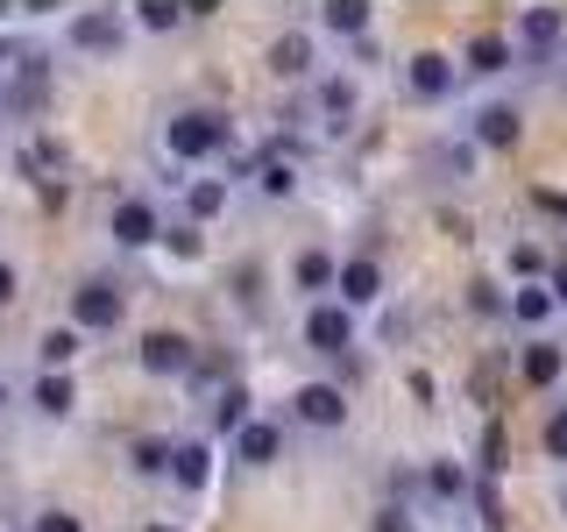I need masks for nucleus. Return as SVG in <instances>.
Listing matches in <instances>:
<instances>
[{
	"label": "nucleus",
	"mask_w": 567,
	"mask_h": 532,
	"mask_svg": "<svg viewBox=\"0 0 567 532\" xmlns=\"http://www.w3.org/2000/svg\"><path fill=\"white\" fill-rule=\"evenodd\" d=\"M227 142H235V129H227V114H213V106H177L164 121V156H177V164H206Z\"/></svg>",
	"instance_id": "obj_1"
},
{
	"label": "nucleus",
	"mask_w": 567,
	"mask_h": 532,
	"mask_svg": "<svg viewBox=\"0 0 567 532\" xmlns=\"http://www.w3.org/2000/svg\"><path fill=\"white\" fill-rule=\"evenodd\" d=\"M567 43V8H525L511 22V58L518 64H554Z\"/></svg>",
	"instance_id": "obj_2"
},
{
	"label": "nucleus",
	"mask_w": 567,
	"mask_h": 532,
	"mask_svg": "<svg viewBox=\"0 0 567 532\" xmlns=\"http://www.w3.org/2000/svg\"><path fill=\"white\" fill-rule=\"evenodd\" d=\"M121 313H128V298H121L114 277H85L79 291H71V327L79 334H114Z\"/></svg>",
	"instance_id": "obj_3"
},
{
	"label": "nucleus",
	"mask_w": 567,
	"mask_h": 532,
	"mask_svg": "<svg viewBox=\"0 0 567 532\" xmlns=\"http://www.w3.org/2000/svg\"><path fill=\"white\" fill-rule=\"evenodd\" d=\"M291 419L312 426V433H341V426H348L341 383H298V390H291Z\"/></svg>",
	"instance_id": "obj_4"
},
{
	"label": "nucleus",
	"mask_w": 567,
	"mask_h": 532,
	"mask_svg": "<svg viewBox=\"0 0 567 532\" xmlns=\"http://www.w3.org/2000/svg\"><path fill=\"white\" fill-rule=\"evenodd\" d=\"M454 79H461V64L447 58V50H419V58L404 64V93H412V100H425V106L454 100Z\"/></svg>",
	"instance_id": "obj_5"
},
{
	"label": "nucleus",
	"mask_w": 567,
	"mask_h": 532,
	"mask_svg": "<svg viewBox=\"0 0 567 532\" xmlns=\"http://www.w3.org/2000/svg\"><path fill=\"white\" fill-rule=\"evenodd\" d=\"M306 348L312 355H348L354 348V313L341 306V298H319V306L306 313Z\"/></svg>",
	"instance_id": "obj_6"
},
{
	"label": "nucleus",
	"mask_w": 567,
	"mask_h": 532,
	"mask_svg": "<svg viewBox=\"0 0 567 532\" xmlns=\"http://www.w3.org/2000/svg\"><path fill=\"white\" fill-rule=\"evenodd\" d=\"M518 135H525V114L511 100H483V106H475V121H468L475 150H518Z\"/></svg>",
	"instance_id": "obj_7"
},
{
	"label": "nucleus",
	"mask_w": 567,
	"mask_h": 532,
	"mask_svg": "<svg viewBox=\"0 0 567 532\" xmlns=\"http://www.w3.org/2000/svg\"><path fill=\"white\" fill-rule=\"evenodd\" d=\"M128 43V14L93 8V14H71V50H93V58H114Z\"/></svg>",
	"instance_id": "obj_8"
},
{
	"label": "nucleus",
	"mask_w": 567,
	"mask_h": 532,
	"mask_svg": "<svg viewBox=\"0 0 567 532\" xmlns=\"http://www.w3.org/2000/svg\"><path fill=\"white\" fill-rule=\"evenodd\" d=\"M135 362L150 369V377H185L192 362H199V348L185 341V334H171V327H156V334H142V348H135Z\"/></svg>",
	"instance_id": "obj_9"
},
{
	"label": "nucleus",
	"mask_w": 567,
	"mask_h": 532,
	"mask_svg": "<svg viewBox=\"0 0 567 532\" xmlns=\"http://www.w3.org/2000/svg\"><path fill=\"white\" fill-rule=\"evenodd\" d=\"M106 235H114L121 248H150L156 235H164V213H156L150 200H121L114 213H106Z\"/></svg>",
	"instance_id": "obj_10"
},
{
	"label": "nucleus",
	"mask_w": 567,
	"mask_h": 532,
	"mask_svg": "<svg viewBox=\"0 0 567 532\" xmlns=\"http://www.w3.org/2000/svg\"><path fill=\"white\" fill-rule=\"evenodd\" d=\"M333 291H341L348 313L354 306H377V298H383V263L377 256H348L341 270H333Z\"/></svg>",
	"instance_id": "obj_11"
},
{
	"label": "nucleus",
	"mask_w": 567,
	"mask_h": 532,
	"mask_svg": "<svg viewBox=\"0 0 567 532\" xmlns=\"http://www.w3.org/2000/svg\"><path fill=\"white\" fill-rule=\"evenodd\" d=\"M518 58H511V35L504 29H483V35H468V50H461V71L468 79H496V71H511Z\"/></svg>",
	"instance_id": "obj_12"
},
{
	"label": "nucleus",
	"mask_w": 567,
	"mask_h": 532,
	"mask_svg": "<svg viewBox=\"0 0 567 532\" xmlns=\"http://www.w3.org/2000/svg\"><path fill=\"white\" fill-rule=\"evenodd\" d=\"M312 64H319V43L306 29H284L270 43V71H277V79H312Z\"/></svg>",
	"instance_id": "obj_13"
},
{
	"label": "nucleus",
	"mask_w": 567,
	"mask_h": 532,
	"mask_svg": "<svg viewBox=\"0 0 567 532\" xmlns=\"http://www.w3.org/2000/svg\"><path fill=\"white\" fill-rule=\"evenodd\" d=\"M284 454V433L270 419H248V426H235V461L241 469H270V461Z\"/></svg>",
	"instance_id": "obj_14"
},
{
	"label": "nucleus",
	"mask_w": 567,
	"mask_h": 532,
	"mask_svg": "<svg viewBox=\"0 0 567 532\" xmlns=\"http://www.w3.org/2000/svg\"><path fill=\"white\" fill-rule=\"evenodd\" d=\"M518 377H525L532 390H554V383L567 377V348H554V341H525V355H518Z\"/></svg>",
	"instance_id": "obj_15"
},
{
	"label": "nucleus",
	"mask_w": 567,
	"mask_h": 532,
	"mask_svg": "<svg viewBox=\"0 0 567 532\" xmlns=\"http://www.w3.org/2000/svg\"><path fill=\"white\" fill-rule=\"evenodd\" d=\"M171 483H185V490L213 483V448H206V440H177V448H171Z\"/></svg>",
	"instance_id": "obj_16"
},
{
	"label": "nucleus",
	"mask_w": 567,
	"mask_h": 532,
	"mask_svg": "<svg viewBox=\"0 0 567 532\" xmlns=\"http://www.w3.org/2000/svg\"><path fill=\"white\" fill-rule=\"evenodd\" d=\"M319 114H327V129H348V121L362 114V85L354 79H319Z\"/></svg>",
	"instance_id": "obj_17"
},
{
	"label": "nucleus",
	"mask_w": 567,
	"mask_h": 532,
	"mask_svg": "<svg viewBox=\"0 0 567 532\" xmlns=\"http://www.w3.org/2000/svg\"><path fill=\"white\" fill-rule=\"evenodd\" d=\"M333 270H341V263H333V256H327V248H306V256H298V263H291V284H298V291H306V298H312V306H319V298H327V291H333Z\"/></svg>",
	"instance_id": "obj_18"
},
{
	"label": "nucleus",
	"mask_w": 567,
	"mask_h": 532,
	"mask_svg": "<svg viewBox=\"0 0 567 532\" xmlns=\"http://www.w3.org/2000/svg\"><path fill=\"white\" fill-rule=\"evenodd\" d=\"M256 192H262V200H291V192H298V156L270 150V156L256 164Z\"/></svg>",
	"instance_id": "obj_19"
},
{
	"label": "nucleus",
	"mask_w": 567,
	"mask_h": 532,
	"mask_svg": "<svg viewBox=\"0 0 567 532\" xmlns=\"http://www.w3.org/2000/svg\"><path fill=\"white\" fill-rule=\"evenodd\" d=\"M554 313H560V306H554V291H546V284H518V291H511V319H518V327H532V334H539Z\"/></svg>",
	"instance_id": "obj_20"
},
{
	"label": "nucleus",
	"mask_w": 567,
	"mask_h": 532,
	"mask_svg": "<svg viewBox=\"0 0 567 532\" xmlns=\"http://www.w3.org/2000/svg\"><path fill=\"white\" fill-rule=\"evenodd\" d=\"M185 213H192V221H220V213H227V177H192V185H185Z\"/></svg>",
	"instance_id": "obj_21"
},
{
	"label": "nucleus",
	"mask_w": 567,
	"mask_h": 532,
	"mask_svg": "<svg viewBox=\"0 0 567 532\" xmlns=\"http://www.w3.org/2000/svg\"><path fill=\"white\" fill-rule=\"evenodd\" d=\"M71 405H79V390H71V377H64V369H43V377H35V412L64 419Z\"/></svg>",
	"instance_id": "obj_22"
},
{
	"label": "nucleus",
	"mask_w": 567,
	"mask_h": 532,
	"mask_svg": "<svg viewBox=\"0 0 567 532\" xmlns=\"http://www.w3.org/2000/svg\"><path fill=\"white\" fill-rule=\"evenodd\" d=\"M319 29L327 35H362L369 29V0H327V8H319Z\"/></svg>",
	"instance_id": "obj_23"
},
{
	"label": "nucleus",
	"mask_w": 567,
	"mask_h": 532,
	"mask_svg": "<svg viewBox=\"0 0 567 532\" xmlns=\"http://www.w3.org/2000/svg\"><path fill=\"white\" fill-rule=\"evenodd\" d=\"M35 348H43V362H50V369L79 362V327H50V334H43V341H35Z\"/></svg>",
	"instance_id": "obj_24"
},
{
	"label": "nucleus",
	"mask_w": 567,
	"mask_h": 532,
	"mask_svg": "<svg viewBox=\"0 0 567 532\" xmlns=\"http://www.w3.org/2000/svg\"><path fill=\"white\" fill-rule=\"evenodd\" d=\"M213 419H220L227 433H235V426H248V390H241V383H227L220 398H213Z\"/></svg>",
	"instance_id": "obj_25"
},
{
	"label": "nucleus",
	"mask_w": 567,
	"mask_h": 532,
	"mask_svg": "<svg viewBox=\"0 0 567 532\" xmlns=\"http://www.w3.org/2000/svg\"><path fill=\"white\" fill-rule=\"evenodd\" d=\"M135 22L164 35V29H177V22H185V8H177V0H142V8H135Z\"/></svg>",
	"instance_id": "obj_26"
},
{
	"label": "nucleus",
	"mask_w": 567,
	"mask_h": 532,
	"mask_svg": "<svg viewBox=\"0 0 567 532\" xmlns=\"http://www.w3.org/2000/svg\"><path fill=\"white\" fill-rule=\"evenodd\" d=\"M135 469L142 475H171V440H135Z\"/></svg>",
	"instance_id": "obj_27"
},
{
	"label": "nucleus",
	"mask_w": 567,
	"mask_h": 532,
	"mask_svg": "<svg viewBox=\"0 0 567 532\" xmlns=\"http://www.w3.org/2000/svg\"><path fill=\"white\" fill-rule=\"evenodd\" d=\"M539 448L554 454V461H567V405H560V412H546V426H539Z\"/></svg>",
	"instance_id": "obj_28"
},
{
	"label": "nucleus",
	"mask_w": 567,
	"mask_h": 532,
	"mask_svg": "<svg viewBox=\"0 0 567 532\" xmlns=\"http://www.w3.org/2000/svg\"><path fill=\"white\" fill-rule=\"evenodd\" d=\"M539 270H546V256L532 242H511V277H525V284H539Z\"/></svg>",
	"instance_id": "obj_29"
},
{
	"label": "nucleus",
	"mask_w": 567,
	"mask_h": 532,
	"mask_svg": "<svg viewBox=\"0 0 567 532\" xmlns=\"http://www.w3.org/2000/svg\"><path fill=\"white\" fill-rule=\"evenodd\" d=\"M425 483H433V497H461V490H468V475H461L454 461H433V469H425Z\"/></svg>",
	"instance_id": "obj_30"
},
{
	"label": "nucleus",
	"mask_w": 567,
	"mask_h": 532,
	"mask_svg": "<svg viewBox=\"0 0 567 532\" xmlns=\"http://www.w3.org/2000/svg\"><path fill=\"white\" fill-rule=\"evenodd\" d=\"M369 532H419V525H412V511H404V504H383V511H377V525H369Z\"/></svg>",
	"instance_id": "obj_31"
},
{
	"label": "nucleus",
	"mask_w": 567,
	"mask_h": 532,
	"mask_svg": "<svg viewBox=\"0 0 567 532\" xmlns=\"http://www.w3.org/2000/svg\"><path fill=\"white\" fill-rule=\"evenodd\" d=\"M35 532H85V525L71 519V511H43V519H35Z\"/></svg>",
	"instance_id": "obj_32"
},
{
	"label": "nucleus",
	"mask_w": 567,
	"mask_h": 532,
	"mask_svg": "<svg viewBox=\"0 0 567 532\" xmlns=\"http://www.w3.org/2000/svg\"><path fill=\"white\" fill-rule=\"evenodd\" d=\"M546 291H554V306H567V256L554 263V270H546Z\"/></svg>",
	"instance_id": "obj_33"
},
{
	"label": "nucleus",
	"mask_w": 567,
	"mask_h": 532,
	"mask_svg": "<svg viewBox=\"0 0 567 532\" xmlns=\"http://www.w3.org/2000/svg\"><path fill=\"white\" fill-rule=\"evenodd\" d=\"M8 298H14V270H8V263H0V306H8Z\"/></svg>",
	"instance_id": "obj_34"
},
{
	"label": "nucleus",
	"mask_w": 567,
	"mask_h": 532,
	"mask_svg": "<svg viewBox=\"0 0 567 532\" xmlns=\"http://www.w3.org/2000/svg\"><path fill=\"white\" fill-rule=\"evenodd\" d=\"M560 519H567V483H560Z\"/></svg>",
	"instance_id": "obj_35"
},
{
	"label": "nucleus",
	"mask_w": 567,
	"mask_h": 532,
	"mask_svg": "<svg viewBox=\"0 0 567 532\" xmlns=\"http://www.w3.org/2000/svg\"><path fill=\"white\" fill-rule=\"evenodd\" d=\"M150 532H177V525H150Z\"/></svg>",
	"instance_id": "obj_36"
},
{
	"label": "nucleus",
	"mask_w": 567,
	"mask_h": 532,
	"mask_svg": "<svg viewBox=\"0 0 567 532\" xmlns=\"http://www.w3.org/2000/svg\"><path fill=\"white\" fill-rule=\"evenodd\" d=\"M0 412H8V390H0Z\"/></svg>",
	"instance_id": "obj_37"
},
{
	"label": "nucleus",
	"mask_w": 567,
	"mask_h": 532,
	"mask_svg": "<svg viewBox=\"0 0 567 532\" xmlns=\"http://www.w3.org/2000/svg\"><path fill=\"white\" fill-rule=\"evenodd\" d=\"M560 206H567V200H560Z\"/></svg>",
	"instance_id": "obj_38"
}]
</instances>
